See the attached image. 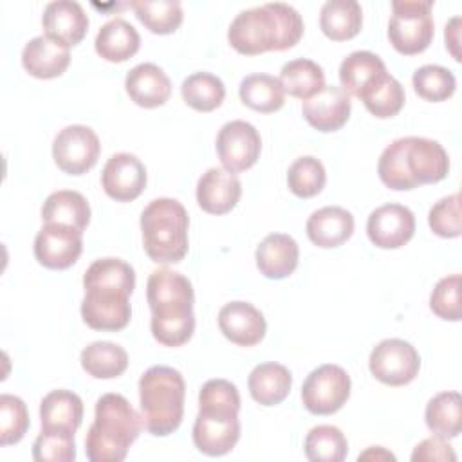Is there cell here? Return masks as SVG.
I'll list each match as a JSON object with an SVG mask.
<instances>
[{"mask_svg":"<svg viewBox=\"0 0 462 462\" xmlns=\"http://www.w3.org/2000/svg\"><path fill=\"white\" fill-rule=\"evenodd\" d=\"M280 83L287 94L298 99H309L325 87L323 69L307 58L287 61L280 70Z\"/></svg>","mask_w":462,"mask_h":462,"instance_id":"obj_32","label":"cell"},{"mask_svg":"<svg viewBox=\"0 0 462 462\" xmlns=\"http://www.w3.org/2000/svg\"><path fill=\"white\" fill-rule=\"evenodd\" d=\"M83 370L96 379L119 377L128 366V354L110 341H94L81 350Z\"/></svg>","mask_w":462,"mask_h":462,"instance_id":"obj_33","label":"cell"},{"mask_svg":"<svg viewBox=\"0 0 462 462\" xmlns=\"http://www.w3.org/2000/svg\"><path fill=\"white\" fill-rule=\"evenodd\" d=\"M27 430L29 411L25 402L16 395H0V446L20 442Z\"/></svg>","mask_w":462,"mask_h":462,"instance_id":"obj_41","label":"cell"},{"mask_svg":"<svg viewBox=\"0 0 462 462\" xmlns=\"http://www.w3.org/2000/svg\"><path fill=\"white\" fill-rule=\"evenodd\" d=\"M350 96L337 85H325L301 105L305 121L319 132H336L350 117Z\"/></svg>","mask_w":462,"mask_h":462,"instance_id":"obj_17","label":"cell"},{"mask_svg":"<svg viewBox=\"0 0 462 462\" xmlns=\"http://www.w3.org/2000/svg\"><path fill=\"white\" fill-rule=\"evenodd\" d=\"M256 267L271 280H282L294 273L298 267L300 247L296 240L283 233L267 235L256 247Z\"/></svg>","mask_w":462,"mask_h":462,"instance_id":"obj_24","label":"cell"},{"mask_svg":"<svg viewBox=\"0 0 462 462\" xmlns=\"http://www.w3.org/2000/svg\"><path fill=\"white\" fill-rule=\"evenodd\" d=\"M83 287L81 318L90 328L117 332L130 323L128 296L135 287V273L130 263L119 258H99L85 271Z\"/></svg>","mask_w":462,"mask_h":462,"instance_id":"obj_1","label":"cell"},{"mask_svg":"<svg viewBox=\"0 0 462 462\" xmlns=\"http://www.w3.org/2000/svg\"><path fill=\"white\" fill-rule=\"evenodd\" d=\"M431 0H393L388 22V40L401 54L413 56L426 51L433 40L435 23Z\"/></svg>","mask_w":462,"mask_h":462,"instance_id":"obj_9","label":"cell"},{"mask_svg":"<svg viewBox=\"0 0 462 462\" xmlns=\"http://www.w3.org/2000/svg\"><path fill=\"white\" fill-rule=\"evenodd\" d=\"M301 34V14L283 2L240 11L227 29L231 47L247 56L267 51H287L300 42Z\"/></svg>","mask_w":462,"mask_h":462,"instance_id":"obj_3","label":"cell"},{"mask_svg":"<svg viewBox=\"0 0 462 462\" xmlns=\"http://www.w3.org/2000/svg\"><path fill=\"white\" fill-rule=\"evenodd\" d=\"M363 9L356 0H328L319 13L323 34L334 42L354 38L361 31Z\"/></svg>","mask_w":462,"mask_h":462,"instance_id":"obj_30","label":"cell"},{"mask_svg":"<svg viewBox=\"0 0 462 462\" xmlns=\"http://www.w3.org/2000/svg\"><path fill=\"white\" fill-rule=\"evenodd\" d=\"M305 457L310 462H341L348 453L343 431L330 424L314 426L305 437Z\"/></svg>","mask_w":462,"mask_h":462,"instance_id":"obj_36","label":"cell"},{"mask_svg":"<svg viewBox=\"0 0 462 462\" xmlns=\"http://www.w3.org/2000/svg\"><path fill=\"white\" fill-rule=\"evenodd\" d=\"M368 366L377 381L388 386H404L417 377L420 357L411 343L390 337L374 346Z\"/></svg>","mask_w":462,"mask_h":462,"instance_id":"obj_11","label":"cell"},{"mask_svg":"<svg viewBox=\"0 0 462 462\" xmlns=\"http://www.w3.org/2000/svg\"><path fill=\"white\" fill-rule=\"evenodd\" d=\"M42 220L45 224L70 226L83 233L90 222V206L81 193L58 189L45 199L42 206Z\"/></svg>","mask_w":462,"mask_h":462,"instance_id":"obj_28","label":"cell"},{"mask_svg":"<svg viewBox=\"0 0 462 462\" xmlns=\"http://www.w3.org/2000/svg\"><path fill=\"white\" fill-rule=\"evenodd\" d=\"M366 233L374 245L397 249L410 242L415 233V217L402 204H384L374 209L366 220Z\"/></svg>","mask_w":462,"mask_h":462,"instance_id":"obj_15","label":"cell"},{"mask_svg":"<svg viewBox=\"0 0 462 462\" xmlns=\"http://www.w3.org/2000/svg\"><path fill=\"white\" fill-rule=\"evenodd\" d=\"M350 386V375L341 366L321 365L303 381V406L314 415H332L348 401Z\"/></svg>","mask_w":462,"mask_h":462,"instance_id":"obj_10","label":"cell"},{"mask_svg":"<svg viewBox=\"0 0 462 462\" xmlns=\"http://www.w3.org/2000/svg\"><path fill=\"white\" fill-rule=\"evenodd\" d=\"M462 399L458 392H440L426 404V426L439 437L455 439L462 430Z\"/></svg>","mask_w":462,"mask_h":462,"instance_id":"obj_34","label":"cell"},{"mask_svg":"<svg viewBox=\"0 0 462 462\" xmlns=\"http://www.w3.org/2000/svg\"><path fill=\"white\" fill-rule=\"evenodd\" d=\"M309 240L321 247L330 249L345 244L354 233V217L339 206H325L316 209L307 220Z\"/></svg>","mask_w":462,"mask_h":462,"instance_id":"obj_25","label":"cell"},{"mask_svg":"<svg viewBox=\"0 0 462 462\" xmlns=\"http://www.w3.org/2000/svg\"><path fill=\"white\" fill-rule=\"evenodd\" d=\"M460 274H449L437 282L430 296V309L440 319L458 321L460 319Z\"/></svg>","mask_w":462,"mask_h":462,"instance_id":"obj_44","label":"cell"},{"mask_svg":"<svg viewBox=\"0 0 462 462\" xmlns=\"http://www.w3.org/2000/svg\"><path fill=\"white\" fill-rule=\"evenodd\" d=\"M449 171V157L439 141L426 137H401L390 143L377 162L381 182L390 189H413L435 184Z\"/></svg>","mask_w":462,"mask_h":462,"instance_id":"obj_4","label":"cell"},{"mask_svg":"<svg viewBox=\"0 0 462 462\" xmlns=\"http://www.w3.org/2000/svg\"><path fill=\"white\" fill-rule=\"evenodd\" d=\"M220 332L238 346H254L265 336L263 314L247 301H229L218 312Z\"/></svg>","mask_w":462,"mask_h":462,"instance_id":"obj_18","label":"cell"},{"mask_svg":"<svg viewBox=\"0 0 462 462\" xmlns=\"http://www.w3.org/2000/svg\"><path fill=\"white\" fill-rule=\"evenodd\" d=\"M141 45V36L137 29L123 18L108 20L96 36V52L112 63H121L132 58Z\"/></svg>","mask_w":462,"mask_h":462,"instance_id":"obj_27","label":"cell"},{"mask_svg":"<svg viewBox=\"0 0 462 462\" xmlns=\"http://www.w3.org/2000/svg\"><path fill=\"white\" fill-rule=\"evenodd\" d=\"M42 430L76 433L83 420V401L70 390H52L40 402Z\"/></svg>","mask_w":462,"mask_h":462,"instance_id":"obj_26","label":"cell"},{"mask_svg":"<svg viewBox=\"0 0 462 462\" xmlns=\"http://www.w3.org/2000/svg\"><path fill=\"white\" fill-rule=\"evenodd\" d=\"M32 458L38 462H72L76 458L74 433L42 430L32 444Z\"/></svg>","mask_w":462,"mask_h":462,"instance_id":"obj_42","label":"cell"},{"mask_svg":"<svg viewBox=\"0 0 462 462\" xmlns=\"http://www.w3.org/2000/svg\"><path fill=\"white\" fill-rule=\"evenodd\" d=\"M251 397L262 406L280 404L291 392L292 375L280 363L256 365L247 379Z\"/></svg>","mask_w":462,"mask_h":462,"instance_id":"obj_29","label":"cell"},{"mask_svg":"<svg viewBox=\"0 0 462 462\" xmlns=\"http://www.w3.org/2000/svg\"><path fill=\"white\" fill-rule=\"evenodd\" d=\"M386 76L388 70L383 60L370 51H354L339 65L341 88L359 99Z\"/></svg>","mask_w":462,"mask_h":462,"instance_id":"obj_21","label":"cell"},{"mask_svg":"<svg viewBox=\"0 0 462 462\" xmlns=\"http://www.w3.org/2000/svg\"><path fill=\"white\" fill-rule=\"evenodd\" d=\"M357 460H359V462H361V460H395V455L390 453V451H386V449L381 448V446H370L366 451L359 453Z\"/></svg>","mask_w":462,"mask_h":462,"instance_id":"obj_46","label":"cell"},{"mask_svg":"<svg viewBox=\"0 0 462 462\" xmlns=\"http://www.w3.org/2000/svg\"><path fill=\"white\" fill-rule=\"evenodd\" d=\"M42 25L45 36L70 47L78 45L88 29V16L85 14L83 7L72 0H56L47 4Z\"/></svg>","mask_w":462,"mask_h":462,"instance_id":"obj_20","label":"cell"},{"mask_svg":"<svg viewBox=\"0 0 462 462\" xmlns=\"http://www.w3.org/2000/svg\"><path fill=\"white\" fill-rule=\"evenodd\" d=\"M139 22L155 34H170L182 23V7L177 0H137L132 2Z\"/></svg>","mask_w":462,"mask_h":462,"instance_id":"obj_37","label":"cell"},{"mask_svg":"<svg viewBox=\"0 0 462 462\" xmlns=\"http://www.w3.org/2000/svg\"><path fill=\"white\" fill-rule=\"evenodd\" d=\"M242 195V184L226 168H209L197 182V202L211 215L229 213Z\"/></svg>","mask_w":462,"mask_h":462,"instance_id":"obj_19","label":"cell"},{"mask_svg":"<svg viewBox=\"0 0 462 462\" xmlns=\"http://www.w3.org/2000/svg\"><path fill=\"white\" fill-rule=\"evenodd\" d=\"M240 393L226 379H209L199 392V413L193 424V444L208 457L229 453L240 439Z\"/></svg>","mask_w":462,"mask_h":462,"instance_id":"obj_5","label":"cell"},{"mask_svg":"<svg viewBox=\"0 0 462 462\" xmlns=\"http://www.w3.org/2000/svg\"><path fill=\"white\" fill-rule=\"evenodd\" d=\"M186 384L179 370L164 365L148 368L139 379V404L144 428L155 437L173 433L184 415Z\"/></svg>","mask_w":462,"mask_h":462,"instance_id":"obj_7","label":"cell"},{"mask_svg":"<svg viewBox=\"0 0 462 462\" xmlns=\"http://www.w3.org/2000/svg\"><path fill=\"white\" fill-rule=\"evenodd\" d=\"M413 462H422V460H457V455L453 448L448 444L444 437H430L419 442L411 453Z\"/></svg>","mask_w":462,"mask_h":462,"instance_id":"obj_45","label":"cell"},{"mask_svg":"<svg viewBox=\"0 0 462 462\" xmlns=\"http://www.w3.org/2000/svg\"><path fill=\"white\" fill-rule=\"evenodd\" d=\"M99 152V137L85 125L65 126L52 141V159L69 175L87 173L97 162Z\"/></svg>","mask_w":462,"mask_h":462,"instance_id":"obj_12","label":"cell"},{"mask_svg":"<svg viewBox=\"0 0 462 462\" xmlns=\"http://www.w3.org/2000/svg\"><path fill=\"white\" fill-rule=\"evenodd\" d=\"M404 99H406V94L402 85L393 76L388 74L368 94H365L361 101L365 103L366 110L372 116L379 119H386L401 112V108L404 106Z\"/></svg>","mask_w":462,"mask_h":462,"instance_id":"obj_40","label":"cell"},{"mask_svg":"<svg viewBox=\"0 0 462 462\" xmlns=\"http://www.w3.org/2000/svg\"><path fill=\"white\" fill-rule=\"evenodd\" d=\"M180 94L191 108L199 112H211L222 105L226 87L222 79L211 72H195L182 81Z\"/></svg>","mask_w":462,"mask_h":462,"instance_id":"obj_35","label":"cell"},{"mask_svg":"<svg viewBox=\"0 0 462 462\" xmlns=\"http://www.w3.org/2000/svg\"><path fill=\"white\" fill-rule=\"evenodd\" d=\"M83 233L63 224H45L34 238V256L47 269H67L79 258Z\"/></svg>","mask_w":462,"mask_h":462,"instance_id":"obj_14","label":"cell"},{"mask_svg":"<svg viewBox=\"0 0 462 462\" xmlns=\"http://www.w3.org/2000/svg\"><path fill=\"white\" fill-rule=\"evenodd\" d=\"M413 90L426 101H446L457 88L453 72L442 65H422L413 72Z\"/></svg>","mask_w":462,"mask_h":462,"instance_id":"obj_38","label":"cell"},{"mask_svg":"<svg viewBox=\"0 0 462 462\" xmlns=\"http://www.w3.org/2000/svg\"><path fill=\"white\" fill-rule=\"evenodd\" d=\"M262 139L258 130L242 119L226 123L217 135V153L227 171H245L260 157Z\"/></svg>","mask_w":462,"mask_h":462,"instance_id":"obj_13","label":"cell"},{"mask_svg":"<svg viewBox=\"0 0 462 462\" xmlns=\"http://www.w3.org/2000/svg\"><path fill=\"white\" fill-rule=\"evenodd\" d=\"M125 88L130 99L143 108L164 105L171 94V83L166 72L155 63L135 65L125 79Z\"/></svg>","mask_w":462,"mask_h":462,"instance_id":"obj_23","label":"cell"},{"mask_svg":"<svg viewBox=\"0 0 462 462\" xmlns=\"http://www.w3.org/2000/svg\"><path fill=\"white\" fill-rule=\"evenodd\" d=\"M188 211L168 197L153 199L141 213L143 245L155 263H177L188 253Z\"/></svg>","mask_w":462,"mask_h":462,"instance_id":"obj_8","label":"cell"},{"mask_svg":"<svg viewBox=\"0 0 462 462\" xmlns=\"http://www.w3.org/2000/svg\"><path fill=\"white\" fill-rule=\"evenodd\" d=\"M240 99L245 106L271 114L283 106L285 103V90L278 78L271 74H249L240 81L238 87Z\"/></svg>","mask_w":462,"mask_h":462,"instance_id":"obj_31","label":"cell"},{"mask_svg":"<svg viewBox=\"0 0 462 462\" xmlns=\"http://www.w3.org/2000/svg\"><path fill=\"white\" fill-rule=\"evenodd\" d=\"M143 417L119 393H105L97 399L94 422L85 439V453L90 462H121L143 430Z\"/></svg>","mask_w":462,"mask_h":462,"instance_id":"obj_6","label":"cell"},{"mask_svg":"<svg viewBox=\"0 0 462 462\" xmlns=\"http://www.w3.org/2000/svg\"><path fill=\"white\" fill-rule=\"evenodd\" d=\"M70 63L69 47L49 38L34 36L22 51L23 69L40 79H51L61 76Z\"/></svg>","mask_w":462,"mask_h":462,"instance_id":"obj_22","label":"cell"},{"mask_svg":"<svg viewBox=\"0 0 462 462\" xmlns=\"http://www.w3.org/2000/svg\"><path fill=\"white\" fill-rule=\"evenodd\" d=\"M428 222L431 231L442 238L460 236V195L453 193L433 204L428 213Z\"/></svg>","mask_w":462,"mask_h":462,"instance_id":"obj_43","label":"cell"},{"mask_svg":"<svg viewBox=\"0 0 462 462\" xmlns=\"http://www.w3.org/2000/svg\"><path fill=\"white\" fill-rule=\"evenodd\" d=\"M327 180L325 168L319 159L312 155L298 157L287 171V184L289 189L301 199H310L318 195Z\"/></svg>","mask_w":462,"mask_h":462,"instance_id":"obj_39","label":"cell"},{"mask_svg":"<svg viewBox=\"0 0 462 462\" xmlns=\"http://www.w3.org/2000/svg\"><path fill=\"white\" fill-rule=\"evenodd\" d=\"M146 300L152 310L150 328L153 337L164 346L188 343L195 330L191 282L168 267L155 269L148 276Z\"/></svg>","mask_w":462,"mask_h":462,"instance_id":"obj_2","label":"cell"},{"mask_svg":"<svg viewBox=\"0 0 462 462\" xmlns=\"http://www.w3.org/2000/svg\"><path fill=\"white\" fill-rule=\"evenodd\" d=\"M101 186L110 199L130 202L146 186V168L134 153H114L101 171Z\"/></svg>","mask_w":462,"mask_h":462,"instance_id":"obj_16","label":"cell"}]
</instances>
